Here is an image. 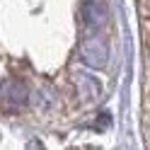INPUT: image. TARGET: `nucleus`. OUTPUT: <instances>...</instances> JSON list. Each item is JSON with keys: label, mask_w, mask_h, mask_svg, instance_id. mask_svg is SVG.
Segmentation results:
<instances>
[{"label": "nucleus", "mask_w": 150, "mask_h": 150, "mask_svg": "<svg viewBox=\"0 0 150 150\" xmlns=\"http://www.w3.org/2000/svg\"><path fill=\"white\" fill-rule=\"evenodd\" d=\"M80 56H82V61L87 65H92V68H104L107 58H109L107 41L99 39V36H87V39L80 44Z\"/></svg>", "instance_id": "1"}, {"label": "nucleus", "mask_w": 150, "mask_h": 150, "mask_svg": "<svg viewBox=\"0 0 150 150\" xmlns=\"http://www.w3.org/2000/svg\"><path fill=\"white\" fill-rule=\"evenodd\" d=\"M29 99V90L20 80H5L3 82V102L7 109H20Z\"/></svg>", "instance_id": "2"}, {"label": "nucleus", "mask_w": 150, "mask_h": 150, "mask_svg": "<svg viewBox=\"0 0 150 150\" xmlns=\"http://www.w3.org/2000/svg\"><path fill=\"white\" fill-rule=\"evenodd\" d=\"M80 15H82V22H85L90 29H99V27L107 22V7H104V3H97V0L82 3Z\"/></svg>", "instance_id": "3"}]
</instances>
